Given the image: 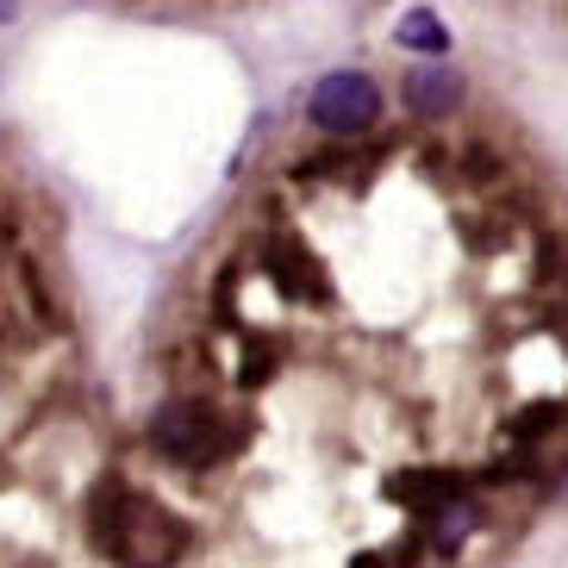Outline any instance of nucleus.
Returning <instances> with one entry per match:
<instances>
[{
	"instance_id": "1",
	"label": "nucleus",
	"mask_w": 568,
	"mask_h": 568,
	"mask_svg": "<svg viewBox=\"0 0 568 568\" xmlns=\"http://www.w3.org/2000/svg\"><path fill=\"white\" fill-rule=\"evenodd\" d=\"M88 518H94V544L125 568H163L187 544L182 518H169L156 500H138L132 487H119V481H101Z\"/></svg>"
},
{
	"instance_id": "2",
	"label": "nucleus",
	"mask_w": 568,
	"mask_h": 568,
	"mask_svg": "<svg viewBox=\"0 0 568 568\" xmlns=\"http://www.w3.org/2000/svg\"><path fill=\"white\" fill-rule=\"evenodd\" d=\"M306 119L332 138H356L382 119V88L368 82V75H325L313 88V101H306Z\"/></svg>"
},
{
	"instance_id": "3",
	"label": "nucleus",
	"mask_w": 568,
	"mask_h": 568,
	"mask_svg": "<svg viewBox=\"0 0 568 568\" xmlns=\"http://www.w3.org/2000/svg\"><path fill=\"white\" fill-rule=\"evenodd\" d=\"M213 432V413H206L201 400H169L163 413L151 418V437H156V450L169 456H187V463H201V437Z\"/></svg>"
},
{
	"instance_id": "4",
	"label": "nucleus",
	"mask_w": 568,
	"mask_h": 568,
	"mask_svg": "<svg viewBox=\"0 0 568 568\" xmlns=\"http://www.w3.org/2000/svg\"><path fill=\"white\" fill-rule=\"evenodd\" d=\"M268 268L282 275L287 294H313V301H325V275H318V263L306 251H294L287 237H275V244H268Z\"/></svg>"
},
{
	"instance_id": "5",
	"label": "nucleus",
	"mask_w": 568,
	"mask_h": 568,
	"mask_svg": "<svg viewBox=\"0 0 568 568\" xmlns=\"http://www.w3.org/2000/svg\"><path fill=\"white\" fill-rule=\"evenodd\" d=\"M406 101H413V113H450L456 101H463V82H456L450 69H418L413 82H406Z\"/></svg>"
},
{
	"instance_id": "6",
	"label": "nucleus",
	"mask_w": 568,
	"mask_h": 568,
	"mask_svg": "<svg viewBox=\"0 0 568 568\" xmlns=\"http://www.w3.org/2000/svg\"><path fill=\"white\" fill-rule=\"evenodd\" d=\"M400 44L406 51H450V32L432 7H413V13H400Z\"/></svg>"
},
{
	"instance_id": "7",
	"label": "nucleus",
	"mask_w": 568,
	"mask_h": 568,
	"mask_svg": "<svg viewBox=\"0 0 568 568\" xmlns=\"http://www.w3.org/2000/svg\"><path fill=\"white\" fill-rule=\"evenodd\" d=\"M394 500H406V506L456 500V475H400V481H394Z\"/></svg>"
},
{
	"instance_id": "8",
	"label": "nucleus",
	"mask_w": 568,
	"mask_h": 568,
	"mask_svg": "<svg viewBox=\"0 0 568 568\" xmlns=\"http://www.w3.org/2000/svg\"><path fill=\"white\" fill-rule=\"evenodd\" d=\"M475 525V506H463V500H444V513H437V544H456V537Z\"/></svg>"
},
{
	"instance_id": "9",
	"label": "nucleus",
	"mask_w": 568,
	"mask_h": 568,
	"mask_svg": "<svg viewBox=\"0 0 568 568\" xmlns=\"http://www.w3.org/2000/svg\"><path fill=\"white\" fill-rule=\"evenodd\" d=\"M351 568H382V556H375V550H363V556H356Z\"/></svg>"
}]
</instances>
